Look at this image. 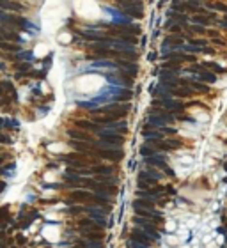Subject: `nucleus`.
Instances as JSON below:
<instances>
[{"label":"nucleus","instance_id":"1","mask_svg":"<svg viewBox=\"0 0 227 248\" xmlns=\"http://www.w3.org/2000/svg\"><path fill=\"white\" fill-rule=\"evenodd\" d=\"M103 85H105V80L99 76V75H84V76H80L75 82L76 91L80 94H85V96L99 92L103 89Z\"/></svg>","mask_w":227,"mask_h":248},{"label":"nucleus","instance_id":"2","mask_svg":"<svg viewBox=\"0 0 227 248\" xmlns=\"http://www.w3.org/2000/svg\"><path fill=\"white\" fill-rule=\"evenodd\" d=\"M76 9H78V14L84 16V18H87V20H98V18L103 16V14H101V9H99L96 4H92V2L76 4Z\"/></svg>","mask_w":227,"mask_h":248},{"label":"nucleus","instance_id":"3","mask_svg":"<svg viewBox=\"0 0 227 248\" xmlns=\"http://www.w3.org/2000/svg\"><path fill=\"white\" fill-rule=\"evenodd\" d=\"M181 195H184L186 198H190L197 204H204L206 198H211V193L209 191H202V190H183Z\"/></svg>","mask_w":227,"mask_h":248},{"label":"nucleus","instance_id":"4","mask_svg":"<svg viewBox=\"0 0 227 248\" xmlns=\"http://www.w3.org/2000/svg\"><path fill=\"white\" fill-rule=\"evenodd\" d=\"M179 133L183 135V136H186V138H197L199 135L202 133V129L200 128H197L195 124H183V128L179 129Z\"/></svg>","mask_w":227,"mask_h":248},{"label":"nucleus","instance_id":"5","mask_svg":"<svg viewBox=\"0 0 227 248\" xmlns=\"http://www.w3.org/2000/svg\"><path fill=\"white\" fill-rule=\"evenodd\" d=\"M190 113H192V117L197 120V122H200V124H206V122H209V113L206 112L204 108L193 106V108H190Z\"/></svg>","mask_w":227,"mask_h":248},{"label":"nucleus","instance_id":"6","mask_svg":"<svg viewBox=\"0 0 227 248\" xmlns=\"http://www.w3.org/2000/svg\"><path fill=\"white\" fill-rule=\"evenodd\" d=\"M165 243H167V245H170V246H181L183 239H181L179 236H176V234H169V236L165 238Z\"/></svg>","mask_w":227,"mask_h":248},{"label":"nucleus","instance_id":"7","mask_svg":"<svg viewBox=\"0 0 227 248\" xmlns=\"http://www.w3.org/2000/svg\"><path fill=\"white\" fill-rule=\"evenodd\" d=\"M213 133H215V135H220L222 138H225V136H227V122H220L218 126H215Z\"/></svg>","mask_w":227,"mask_h":248},{"label":"nucleus","instance_id":"8","mask_svg":"<svg viewBox=\"0 0 227 248\" xmlns=\"http://www.w3.org/2000/svg\"><path fill=\"white\" fill-rule=\"evenodd\" d=\"M165 229H167V232H176L177 229H179V225H177V222L174 218L169 220L167 223H165Z\"/></svg>","mask_w":227,"mask_h":248},{"label":"nucleus","instance_id":"9","mask_svg":"<svg viewBox=\"0 0 227 248\" xmlns=\"http://www.w3.org/2000/svg\"><path fill=\"white\" fill-rule=\"evenodd\" d=\"M202 167H204V169H213V167H215V160H213L211 156H209V158H206Z\"/></svg>","mask_w":227,"mask_h":248},{"label":"nucleus","instance_id":"10","mask_svg":"<svg viewBox=\"0 0 227 248\" xmlns=\"http://www.w3.org/2000/svg\"><path fill=\"white\" fill-rule=\"evenodd\" d=\"M59 41H60V43H69L71 41V35L69 34H60V35H59Z\"/></svg>","mask_w":227,"mask_h":248},{"label":"nucleus","instance_id":"11","mask_svg":"<svg viewBox=\"0 0 227 248\" xmlns=\"http://www.w3.org/2000/svg\"><path fill=\"white\" fill-rule=\"evenodd\" d=\"M0 142H2V144H6V142H9V138L4 136V135H0Z\"/></svg>","mask_w":227,"mask_h":248},{"label":"nucleus","instance_id":"12","mask_svg":"<svg viewBox=\"0 0 227 248\" xmlns=\"http://www.w3.org/2000/svg\"><path fill=\"white\" fill-rule=\"evenodd\" d=\"M0 163H2V158H0Z\"/></svg>","mask_w":227,"mask_h":248}]
</instances>
